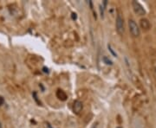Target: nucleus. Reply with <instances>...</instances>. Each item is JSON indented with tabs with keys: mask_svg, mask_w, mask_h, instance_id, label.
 <instances>
[{
	"mask_svg": "<svg viewBox=\"0 0 156 128\" xmlns=\"http://www.w3.org/2000/svg\"><path fill=\"white\" fill-rule=\"evenodd\" d=\"M128 28H129V31L131 35L134 37H139L140 31V28L138 24L135 22L134 20L133 19H129L128 20Z\"/></svg>",
	"mask_w": 156,
	"mask_h": 128,
	"instance_id": "1",
	"label": "nucleus"
},
{
	"mask_svg": "<svg viewBox=\"0 0 156 128\" xmlns=\"http://www.w3.org/2000/svg\"><path fill=\"white\" fill-rule=\"evenodd\" d=\"M132 5L134 9V12L138 15V16H145L146 15V10L144 7L140 4L137 1H133L132 2Z\"/></svg>",
	"mask_w": 156,
	"mask_h": 128,
	"instance_id": "2",
	"label": "nucleus"
},
{
	"mask_svg": "<svg viewBox=\"0 0 156 128\" xmlns=\"http://www.w3.org/2000/svg\"><path fill=\"white\" fill-rule=\"evenodd\" d=\"M115 25H116V30L119 34H123L125 29H124V19L121 16V14H118L115 20Z\"/></svg>",
	"mask_w": 156,
	"mask_h": 128,
	"instance_id": "3",
	"label": "nucleus"
},
{
	"mask_svg": "<svg viewBox=\"0 0 156 128\" xmlns=\"http://www.w3.org/2000/svg\"><path fill=\"white\" fill-rule=\"evenodd\" d=\"M83 110V103L80 100H76L73 105V111L75 113L78 114L80 112Z\"/></svg>",
	"mask_w": 156,
	"mask_h": 128,
	"instance_id": "4",
	"label": "nucleus"
},
{
	"mask_svg": "<svg viewBox=\"0 0 156 128\" xmlns=\"http://www.w3.org/2000/svg\"><path fill=\"white\" fill-rule=\"evenodd\" d=\"M140 25L141 29H149L151 26L150 22H149L147 18H142V19H140Z\"/></svg>",
	"mask_w": 156,
	"mask_h": 128,
	"instance_id": "5",
	"label": "nucleus"
},
{
	"mask_svg": "<svg viewBox=\"0 0 156 128\" xmlns=\"http://www.w3.org/2000/svg\"><path fill=\"white\" fill-rule=\"evenodd\" d=\"M102 61H104V63L107 64V65H113V62H112L111 60L108 57H107V56H103L102 57Z\"/></svg>",
	"mask_w": 156,
	"mask_h": 128,
	"instance_id": "6",
	"label": "nucleus"
},
{
	"mask_svg": "<svg viewBox=\"0 0 156 128\" xmlns=\"http://www.w3.org/2000/svg\"><path fill=\"white\" fill-rule=\"evenodd\" d=\"M108 50L110 51V53H111L113 56H115V57H116L117 55H116V54H115V51L113 50V49H112V48H111V46H110V45H109V44L108 45Z\"/></svg>",
	"mask_w": 156,
	"mask_h": 128,
	"instance_id": "7",
	"label": "nucleus"
},
{
	"mask_svg": "<svg viewBox=\"0 0 156 128\" xmlns=\"http://www.w3.org/2000/svg\"><path fill=\"white\" fill-rule=\"evenodd\" d=\"M104 7L102 5H100V11H101V17H103V14H104Z\"/></svg>",
	"mask_w": 156,
	"mask_h": 128,
	"instance_id": "8",
	"label": "nucleus"
},
{
	"mask_svg": "<svg viewBox=\"0 0 156 128\" xmlns=\"http://www.w3.org/2000/svg\"><path fill=\"white\" fill-rule=\"evenodd\" d=\"M72 18L73 19H76V13H72Z\"/></svg>",
	"mask_w": 156,
	"mask_h": 128,
	"instance_id": "9",
	"label": "nucleus"
},
{
	"mask_svg": "<svg viewBox=\"0 0 156 128\" xmlns=\"http://www.w3.org/2000/svg\"><path fill=\"white\" fill-rule=\"evenodd\" d=\"M3 102H4V100H3V99H2V98H0V105H1V104H2Z\"/></svg>",
	"mask_w": 156,
	"mask_h": 128,
	"instance_id": "10",
	"label": "nucleus"
},
{
	"mask_svg": "<svg viewBox=\"0 0 156 128\" xmlns=\"http://www.w3.org/2000/svg\"><path fill=\"white\" fill-rule=\"evenodd\" d=\"M0 128H2V126H1V123H0Z\"/></svg>",
	"mask_w": 156,
	"mask_h": 128,
	"instance_id": "11",
	"label": "nucleus"
},
{
	"mask_svg": "<svg viewBox=\"0 0 156 128\" xmlns=\"http://www.w3.org/2000/svg\"><path fill=\"white\" fill-rule=\"evenodd\" d=\"M155 73H156V67H155Z\"/></svg>",
	"mask_w": 156,
	"mask_h": 128,
	"instance_id": "12",
	"label": "nucleus"
},
{
	"mask_svg": "<svg viewBox=\"0 0 156 128\" xmlns=\"http://www.w3.org/2000/svg\"><path fill=\"white\" fill-rule=\"evenodd\" d=\"M117 128H122V127H117Z\"/></svg>",
	"mask_w": 156,
	"mask_h": 128,
	"instance_id": "13",
	"label": "nucleus"
}]
</instances>
